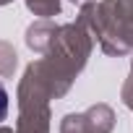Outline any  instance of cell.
<instances>
[{
  "label": "cell",
  "mask_w": 133,
  "mask_h": 133,
  "mask_svg": "<svg viewBox=\"0 0 133 133\" xmlns=\"http://www.w3.org/2000/svg\"><path fill=\"white\" fill-rule=\"evenodd\" d=\"M5 115H8V91L0 84V120H5Z\"/></svg>",
  "instance_id": "6da1fadb"
}]
</instances>
